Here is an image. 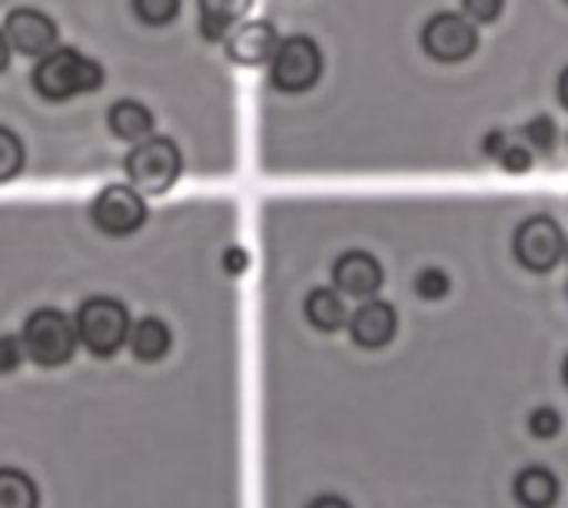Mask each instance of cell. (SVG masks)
<instances>
[{
    "mask_svg": "<svg viewBox=\"0 0 568 508\" xmlns=\"http://www.w3.org/2000/svg\"><path fill=\"white\" fill-rule=\"evenodd\" d=\"M103 80H106L103 67L73 47H53L33 67V90L53 103H63L77 93H93L103 87Z\"/></svg>",
    "mask_w": 568,
    "mask_h": 508,
    "instance_id": "6da1fadb",
    "label": "cell"
},
{
    "mask_svg": "<svg viewBox=\"0 0 568 508\" xmlns=\"http://www.w3.org/2000/svg\"><path fill=\"white\" fill-rule=\"evenodd\" d=\"M20 339H23L27 359L37 366H47V369L70 363L80 346L77 323L60 309H33L23 323Z\"/></svg>",
    "mask_w": 568,
    "mask_h": 508,
    "instance_id": "7a4b0ae2",
    "label": "cell"
},
{
    "mask_svg": "<svg viewBox=\"0 0 568 508\" xmlns=\"http://www.w3.org/2000/svg\"><path fill=\"white\" fill-rule=\"evenodd\" d=\"M123 170H126L130 186H136L146 196H160L180 180L183 156L170 136H146L140 143H133V150L123 160Z\"/></svg>",
    "mask_w": 568,
    "mask_h": 508,
    "instance_id": "3957f363",
    "label": "cell"
},
{
    "mask_svg": "<svg viewBox=\"0 0 568 508\" xmlns=\"http://www.w3.org/2000/svg\"><path fill=\"white\" fill-rule=\"evenodd\" d=\"M73 323H77L80 346L100 359H110L130 339V313L113 296H90L87 303H80Z\"/></svg>",
    "mask_w": 568,
    "mask_h": 508,
    "instance_id": "277c9868",
    "label": "cell"
},
{
    "mask_svg": "<svg viewBox=\"0 0 568 508\" xmlns=\"http://www.w3.org/2000/svg\"><path fill=\"white\" fill-rule=\"evenodd\" d=\"M323 77V50L313 37H286L280 40L273 60H270V80L283 93H306Z\"/></svg>",
    "mask_w": 568,
    "mask_h": 508,
    "instance_id": "5b68a950",
    "label": "cell"
},
{
    "mask_svg": "<svg viewBox=\"0 0 568 508\" xmlns=\"http://www.w3.org/2000/svg\"><path fill=\"white\" fill-rule=\"evenodd\" d=\"M423 50L436 63H463L479 50V30L466 13L439 10L423 27Z\"/></svg>",
    "mask_w": 568,
    "mask_h": 508,
    "instance_id": "8992f818",
    "label": "cell"
},
{
    "mask_svg": "<svg viewBox=\"0 0 568 508\" xmlns=\"http://www.w3.org/2000/svg\"><path fill=\"white\" fill-rule=\"evenodd\" d=\"M90 220L106 236H130L146 223V200L130 183H106L90 203Z\"/></svg>",
    "mask_w": 568,
    "mask_h": 508,
    "instance_id": "52a82bcc",
    "label": "cell"
},
{
    "mask_svg": "<svg viewBox=\"0 0 568 508\" xmlns=\"http://www.w3.org/2000/svg\"><path fill=\"white\" fill-rule=\"evenodd\" d=\"M513 253L529 273H552L566 256V233L552 216H529L513 236Z\"/></svg>",
    "mask_w": 568,
    "mask_h": 508,
    "instance_id": "ba28073f",
    "label": "cell"
},
{
    "mask_svg": "<svg viewBox=\"0 0 568 508\" xmlns=\"http://www.w3.org/2000/svg\"><path fill=\"white\" fill-rule=\"evenodd\" d=\"M3 37L10 50L23 57H43L57 47V23L37 7H17L3 20Z\"/></svg>",
    "mask_w": 568,
    "mask_h": 508,
    "instance_id": "9c48e42d",
    "label": "cell"
},
{
    "mask_svg": "<svg viewBox=\"0 0 568 508\" xmlns=\"http://www.w3.org/2000/svg\"><path fill=\"white\" fill-rule=\"evenodd\" d=\"M280 47V30L270 20H243L226 37V57L240 67H263Z\"/></svg>",
    "mask_w": 568,
    "mask_h": 508,
    "instance_id": "30bf717a",
    "label": "cell"
},
{
    "mask_svg": "<svg viewBox=\"0 0 568 508\" xmlns=\"http://www.w3.org/2000/svg\"><path fill=\"white\" fill-rule=\"evenodd\" d=\"M386 273H383V263L366 253V250H349L343 253L336 263H333V283L343 296H353V299H373L383 286Z\"/></svg>",
    "mask_w": 568,
    "mask_h": 508,
    "instance_id": "8fae6325",
    "label": "cell"
},
{
    "mask_svg": "<svg viewBox=\"0 0 568 508\" xmlns=\"http://www.w3.org/2000/svg\"><path fill=\"white\" fill-rule=\"evenodd\" d=\"M396 329H399V316L383 299H366L349 316V336L363 349H383V346H389L393 336H396Z\"/></svg>",
    "mask_w": 568,
    "mask_h": 508,
    "instance_id": "7c38bea8",
    "label": "cell"
},
{
    "mask_svg": "<svg viewBox=\"0 0 568 508\" xmlns=\"http://www.w3.org/2000/svg\"><path fill=\"white\" fill-rule=\"evenodd\" d=\"M513 492H516V499H519V506L523 508H552L559 502L562 486H559V479H556L552 469H546V466H529V469H523V473L516 476Z\"/></svg>",
    "mask_w": 568,
    "mask_h": 508,
    "instance_id": "4fadbf2b",
    "label": "cell"
},
{
    "mask_svg": "<svg viewBox=\"0 0 568 508\" xmlns=\"http://www.w3.org/2000/svg\"><path fill=\"white\" fill-rule=\"evenodd\" d=\"M253 0H200V33L210 43L230 37V30L250 13Z\"/></svg>",
    "mask_w": 568,
    "mask_h": 508,
    "instance_id": "5bb4252c",
    "label": "cell"
},
{
    "mask_svg": "<svg viewBox=\"0 0 568 508\" xmlns=\"http://www.w3.org/2000/svg\"><path fill=\"white\" fill-rule=\"evenodd\" d=\"M106 123H110V133L126 143H140L153 136V113L140 100H116L106 113Z\"/></svg>",
    "mask_w": 568,
    "mask_h": 508,
    "instance_id": "9a60e30c",
    "label": "cell"
},
{
    "mask_svg": "<svg viewBox=\"0 0 568 508\" xmlns=\"http://www.w3.org/2000/svg\"><path fill=\"white\" fill-rule=\"evenodd\" d=\"M130 353L140 359V363H160L170 346H173V333L163 319L156 316H143L140 323L130 326Z\"/></svg>",
    "mask_w": 568,
    "mask_h": 508,
    "instance_id": "2e32d148",
    "label": "cell"
},
{
    "mask_svg": "<svg viewBox=\"0 0 568 508\" xmlns=\"http://www.w3.org/2000/svg\"><path fill=\"white\" fill-rule=\"evenodd\" d=\"M306 319L313 329L320 333H336L349 323V309L343 303V293L339 289H329V286H320L306 296Z\"/></svg>",
    "mask_w": 568,
    "mask_h": 508,
    "instance_id": "e0dca14e",
    "label": "cell"
},
{
    "mask_svg": "<svg viewBox=\"0 0 568 508\" xmlns=\"http://www.w3.org/2000/svg\"><path fill=\"white\" fill-rule=\"evenodd\" d=\"M40 506V492L33 486V479L20 469L3 466L0 469V508H37Z\"/></svg>",
    "mask_w": 568,
    "mask_h": 508,
    "instance_id": "ac0fdd59",
    "label": "cell"
},
{
    "mask_svg": "<svg viewBox=\"0 0 568 508\" xmlns=\"http://www.w3.org/2000/svg\"><path fill=\"white\" fill-rule=\"evenodd\" d=\"M449 289H453V280H449V273L439 270V266H426V270H419L416 280H413V293H416L423 303H439V299L449 296Z\"/></svg>",
    "mask_w": 568,
    "mask_h": 508,
    "instance_id": "d6986e66",
    "label": "cell"
},
{
    "mask_svg": "<svg viewBox=\"0 0 568 508\" xmlns=\"http://www.w3.org/2000/svg\"><path fill=\"white\" fill-rule=\"evenodd\" d=\"M23 160H27V153H23L20 136L13 130L0 126V183L17 180L20 170H23Z\"/></svg>",
    "mask_w": 568,
    "mask_h": 508,
    "instance_id": "ffe728a7",
    "label": "cell"
},
{
    "mask_svg": "<svg viewBox=\"0 0 568 508\" xmlns=\"http://www.w3.org/2000/svg\"><path fill=\"white\" fill-rule=\"evenodd\" d=\"M526 143L539 153H552L559 143V126L549 113H539L526 123Z\"/></svg>",
    "mask_w": 568,
    "mask_h": 508,
    "instance_id": "44dd1931",
    "label": "cell"
},
{
    "mask_svg": "<svg viewBox=\"0 0 568 508\" xmlns=\"http://www.w3.org/2000/svg\"><path fill=\"white\" fill-rule=\"evenodd\" d=\"M133 13L146 27H166L180 13V0H133Z\"/></svg>",
    "mask_w": 568,
    "mask_h": 508,
    "instance_id": "7402d4cb",
    "label": "cell"
},
{
    "mask_svg": "<svg viewBox=\"0 0 568 508\" xmlns=\"http://www.w3.org/2000/svg\"><path fill=\"white\" fill-rule=\"evenodd\" d=\"M529 436L532 439H542V443H549V439H556L559 433H562V416H559V409H552V406H539V409H532L529 413Z\"/></svg>",
    "mask_w": 568,
    "mask_h": 508,
    "instance_id": "603a6c76",
    "label": "cell"
},
{
    "mask_svg": "<svg viewBox=\"0 0 568 508\" xmlns=\"http://www.w3.org/2000/svg\"><path fill=\"white\" fill-rule=\"evenodd\" d=\"M499 166L506 173H529L532 170V146L529 143H519V140H509L503 156H499Z\"/></svg>",
    "mask_w": 568,
    "mask_h": 508,
    "instance_id": "cb8c5ba5",
    "label": "cell"
},
{
    "mask_svg": "<svg viewBox=\"0 0 568 508\" xmlns=\"http://www.w3.org/2000/svg\"><path fill=\"white\" fill-rule=\"evenodd\" d=\"M506 10V0H463V13L473 23H496Z\"/></svg>",
    "mask_w": 568,
    "mask_h": 508,
    "instance_id": "d4e9b609",
    "label": "cell"
},
{
    "mask_svg": "<svg viewBox=\"0 0 568 508\" xmlns=\"http://www.w3.org/2000/svg\"><path fill=\"white\" fill-rule=\"evenodd\" d=\"M23 339L20 336H0V376L13 373L23 363Z\"/></svg>",
    "mask_w": 568,
    "mask_h": 508,
    "instance_id": "484cf974",
    "label": "cell"
},
{
    "mask_svg": "<svg viewBox=\"0 0 568 508\" xmlns=\"http://www.w3.org/2000/svg\"><path fill=\"white\" fill-rule=\"evenodd\" d=\"M223 270H226L230 276H243V273L250 270V253H246L243 246H226V250H223Z\"/></svg>",
    "mask_w": 568,
    "mask_h": 508,
    "instance_id": "4316f807",
    "label": "cell"
},
{
    "mask_svg": "<svg viewBox=\"0 0 568 508\" xmlns=\"http://www.w3.org/2000/svg\"><path fill=\"white\" fill-rule=\"evenodd\" d=\"M509 140H513V136H509L506 130H489V133L483 136V153H486L489 160H499Z\"/></svg>",
    "mask_w": 568,
    "mask_h": 508,
    "instance_id": "83f0119b",
    "label": "cell"
},
{
    "mask_svg": "<svg viewBox=\"0 0 568 508\" xmlns=\"http://www.w3.org/2000/svg\"><path fill=\"white\" fill-rule=\"evenodd\" d=\"M306 508H353L343 496H316Z\"/></svg>",
    "mask_w": 568,
    "mask_h": 508,
    "instance_id": "f1b7e54d",
    "label": "cell"
},
{
    "mask_svg": "<svg viewBox=\"0 0 568 508\" xmlns=\"http://www.w3.org/2000/svg\"><path fill=\"white\" fill-rule=\"evenodd\" d=\"M7 63H10V43H7V37L0 30V73L7 70Z\"/></svg>",
    "mask_w": 568,
    "mask_h": 508,
    "instance_id": "f546056e",
    "label": "cell"
},
{
    "mask_svg": "<svg viewBox=\"0 0 568 508\" xmlns=\"http://www.w3.org/2000/svg\"><path fill=\"white\" fill-rule=\"evenodd\" d=\"M559 100H562V106L568 110V67L559 73Z\"/></svg>",
    "mask_w": 568,
    "mask_h": 508,
    "instance_id": "4dcf8cb0",
    "label": "cell"
},
{
    "mask_svg": "<svg viewBox=\"0 0 568 508\" xmlns=\"http://www.w3.org/2000/svg\"><path fill=\"white\" fill-rule=\"evenodd\" d=\"M562 383L568 386V356H566V363H562Z\"/></svg>",
    "mask_w": 568,
    "mask_h": 508,
    "instance_id": "1f68e13d",
    "label": "cell"
},
{
    "mask_svg": "<svg viewBox=\"0 0 568 508\" xmlns=\"http://www.w3.org/2000/svg\"><path fill=\"white\" fill-rule=\"evenodd\" d=\"M566 256H568V243H566Z\"/></svg>",
    "mask_w": 568,
    "mask_h": 508,
    "instance_id": "d6a6232c",
    "label": "cell"
},
{
    "mask_svg": "<svg viewBox=\"0 0 568 508\" xmlns=\"http://www.w3.org/2000/svg\"><path fill=\"white\" fill-rule=\"evenodd\" d=\"M566 3H568V0H566Z\"/></svg>",
    "mask_w": 568,
    "mask_h": 508,
    "instance_id": "836d02e7",
    "label": "cell"
}]
</instances>
